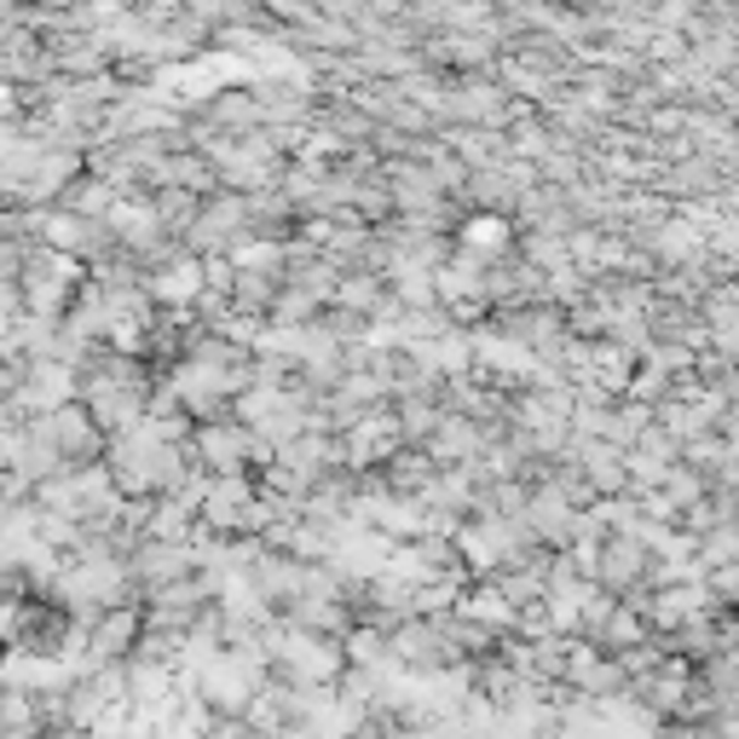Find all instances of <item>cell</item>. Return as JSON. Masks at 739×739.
<instances>
[{"instance_id":"cell-1","label":"cell","mask_w":739,"mask_h":739,"mask_svg":"<svg viewBox=\"0 0 739 739\" xmlns=\"http://www.w3.org/2000/svg\"><path fill=\"white\" fill-rule=\"evenodd\" d=\"M255 439L243 434V427H209V434H202V457H209L214 468H237V457L243 450H249ZM260 450V445H255Z\"/></svg>"},{"instance_id":"cell-2","label":"cell","mask_w":739,"mask_h":739,"mask_svg":"<svg viewBox=\"0 0 739 739\" xmlns=\"http://www.w3.org/2000/svg\"><path fill=\"white\" fill-rule=\"evenodd\" d=\"M151 290L162 295V301H191L197 290H202V278H197V260H174L168 272H162Z\"/></svg>"},{"instance_id":"cell-3","label":"cell","mask_w":739,"mask_h":739,"mask_svg":"<svg viewBox=\"0 0 739 739\" xmlns=\"http://www.w3.org/2000/svg\"><path fill=\"white\" fill-rule=\"evenodd\" d=\"M503 232H508V225L497 220V214H480V220H468V243H474V249H497V243H503Z\"/></svg>"}]
</instances>
